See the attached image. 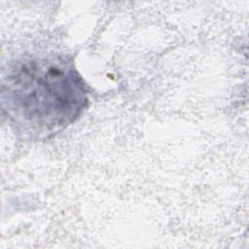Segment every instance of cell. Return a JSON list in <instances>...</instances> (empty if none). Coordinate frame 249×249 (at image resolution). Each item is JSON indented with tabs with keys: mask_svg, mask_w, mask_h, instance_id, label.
Returning <instances> with one entry per match:
<instances>
[{
	"mask_svg": "<svg viewBox=\"0 0 249 249\" xmlns=\"http://www.w3.org/2000/svg\"><path fill=\"white\" fill-rule=\"evenodd\" d=\"M10 117L24 132L47 135L73 123L85 109V83L61 57L18 63L3 85Z\"/></svg>",
	"mask_w": 249,
	"mask_h": 249,
	"instance_id": "1",
	"label": "cell"
}]
</instances>
